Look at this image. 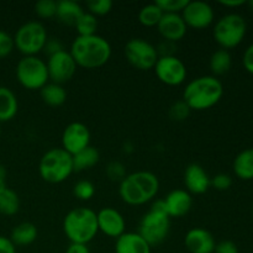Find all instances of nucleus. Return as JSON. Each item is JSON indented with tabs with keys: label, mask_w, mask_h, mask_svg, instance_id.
<instances>
[{
	"label": "nucleus",
	"mask_w": 253,
	"mask_h": 253,
	"mask_svg": "<svg viewBox=\"0 0 253 253\" xmlns=\"http://www.w3.org/2000/svg\"><path fill=\"white\" fill-rule=\"evenodd\" d=\"M124 54L128 63L140 71H150L155 68L158 61V52L155 44L145 39H131L124 47Z\"/></svg>",
	"instance_id": "obj_10"
},
{
	"label": "nucleus",
	"mask_w": 253,
	"mask_h": 253,
	"mask_svg": "<svg viewBox=\"0 0 253 253\" xmlns=\"http://www.w3.org/2000/svg\"><path fill=\"white\" fill-rule=\"evenodd\" d=\"M188 29L204 30L214 24L215 11L211 5L207 1H188L183 11L180 12Z\"/></svg>",
	"instance_id": "obj_13"
},
{
	"label": "nucleus",
	"mask_w": 253,
	"mask_h": 253,
	"mask_svg": "<svg viewBox=\"0 0 253 253\" xmlns=\"http://www.w3.org/2000/svg\"><path fill=\"white\" fill-rule=\"evenodd\" d=\"M170 230V217L166 211L163 199L155 200L142 216L137 234L151 247L160 246L167 240Z\"/></svg>",
	"instance_id": "obj_5"
},
{
	"label": "nucleus",
	"mask_w": 253,
	"mask_h": 253,
	"mask_svg": "<svg viewBox=\"0 0 253 253\" xmlns=\"http://www.w3.org/2000/svg\"><path fill=\"white\" fill-rule=\"evenodd\" d=\"M42 101L51 108L62 106L67 100V90L63 85L48 82L43 88L40 90Z\"/></svg>",
	"instance_id": "obj_24"
},
{
	"label": "nucleus",
	"mask_w": 253,
	"mask_h": 253,
	"mask_svg": "<svg viewBox=\"0 0 253 253\" xmlns=\"http://www.w3.org/2000/svg\"><path fill=\"white\" fill-rule=\"evenodd\" d=\"M74 29L78 32V36H93V35H96L98 17L89 14L88 11H84V14L79 17L77 24L74 25Z\"/></svg>",
	"instance_id": "obj_30"
},
{
	"label": "nucleus",
	"mask_w": 253,
	"mask_h": 253,
	"mask_svg": "<svg viewBox=\"0 0 253 253\" xmlns=\"http://www.w3.org/2000/svg\"><path fill=\"white\" fill-rule=\"evenodd\" d=\"M234 173L242 180L253 179V147L241 151L235 157Z\"/></svg>",
	"instance_id": "obj_25"
},
{
	"label": "nucleus",
	"mask_w": 253,
	"mask_h": 253,
	"mask_svg": "<svg viewBox=\"0 0 253 253\" xmlns=\"http://www.w3.org/2000/svg\"><path fill=\"white\" fill-rule=\"evenodd\" d=\"M6 178H7L6 168H5L4 165L0 163V192H1L2 189H5V188H7Z\"/></svg>",
	"instance_id": "obj_45"
},
{
	"label": "nucleus",
	"mask_w": 253,
	"mask_h": 253,
	"mask_svg": "<svg viewBox=\"0 0 253 253\" xmlns=\"http://www.w3.org/2000/svg\"><path fill=\"white\" fill-rule=\"evenodd\" d=\"M163 204L170 219L183 217L192 209L193 197L185 189H174L166 195Z\"/></svg>",
	"instance_id": "obj_19"
},
{
	"label": "nucleus",
	"mask_w": 253,
	"mask_h": 253,
	"mask_svg": "<svg viewBox=\"0 0 253 253\" xmlns=\"http://www.w3.org/2000/svg\"><path fill=\"white\" fill-rule=\"evenodd\" d=\"M157 30L165 41L175 43L184 39L188 27L180 14H163Z\"/></svg>",
	"instance_id": "obj_18"
},
{
	"label": "nucleus",
	"mask_w": 253,
	"mask_h": 253,
	"mask_svg": "<svg viewBox=\"0 0 253 253\" xmlns=\"http://www.w3.org/2000/svg\"><path fill=\"white\" fill-rule=\"evenodd\" d=\"M19 101L10 88L0 85V124L7 123L16 116Z\"/></svg>",
	"instance_id": "obj_23"
},
{
	"label": "nucleus",
	"mask_w": 253,
	"mask_h": 253,
	"mask_svg": "<svg viewBox=\"0 0 253 253\" xmlns=\"http://www.w3.org/2000/svg\"><path fill=\"white\" fill-rule=\"evenodd\" d=\"M63 44L59 41L58 39H48L47 40L46 44H44L43 52L44 53H48V57L52 56V54L57 53L59 51H63Z\"/></svg>",
	"instance_id": "obj_40"
},
{
	"label": "nucleus",
	"mask_w": 253,
	"mask_h": 253,
	"mask_svg": "<svg viewBox=\"0 0 253 253\" xmlns=\"http://www.w3.org/2000/svg\"><path fill=\"white\" fill-rule=\"evenodd\" d=\"M232 66V57L227 49H217L211 54L209 61L210 71H211L212 76H224L230 71Z\"/></svg>",
	"instance_id": "obj_27"
},
{
	"label": "nucleus",
	"mask_w": 253,
	"mask_h": 253,
	"mask_svg": "<svg viewBox=\"0 0 253 253\" xmlns=\"http://www.w3.org/2000/svg\"><path fill=\"white\" fill-rule=\"evenodd\" d=\"M0 136H1V124H0Z\"/></svg>",
	"instance_id": "obj_47"
},
{
	"label": "nucleus",
	"mask_w": 253,
	"mask_h": 253,
	"mask_svg": "<svg viewBox=\"0 0 253 253\" xmlns=\"http://www.w3.org/2000/svg\"><path fill=\"white\" fill-rule=\"evenodd\" d=\"M190 109L187 104L183 100L175 101L174 104H172V106L169 108V118L172 119L173 121H184L187 120L188 116L190 115Z\"/></svg>",
	"instance_id": "obj_36"
},
{
	"label": "nucleus",
	"mask_w": 253,
	"mask_h": 253,
	"mask_svg": "<svg viewBox=\"0 0 253 253\" xmlns=\"http://www.w3.org/2000/svg\"><path fill=\"white\" fill-rule=\"evenodd\" d=\"M20 210V198L11 188H5L0 192V214L12 216Z\"/></svg>",
	"instance_id": "obj_28"
},
{
	"label": "nucleus",
	"mask_w": 253,
	"mask_h": 253,
	"mask_svg": "<svg viewBox=\"0 0 253 253\" xmlns=\"http://www.w3.org/2000/svg\"><path fill=\"white\" fill-rule=\"evenodd\" d=\"M74 172L73 157L62 147L47 151L39 163V173L42 179L51 184H59Z\"/></svg>",
	"instance_id": "obj_6"
},
{
	"label": "nucleus",
	"mask_w": 253,
	"mask_h": 253,
	"mask_svg": "<svg viewBox=\"0 0 253 253\" xmlns=\"http://www.w3.org/2000/svg\"><path fill=\"white\" fill-rule=\"evenodd\" d=\"M162 16V10L157 6L156 2H152L141 7L138 12V21L145 27H157Z\"/></svg>",
	"instance_id": "obj_29"
},
{
	"label": "nucleus",
	"mask_w": 253,
	"mask_h": 253,
	"mask_svg": "<svg viewBox=\"0 0 253 253\" xmlns=\"http://www.w3.org/2000/svg\"><path fill=\"white\" fill-rule=\"evenodd\" d=\"M90 131L83 123H71L62 132V148L69 155L74 156L82 150L90 146Z\"/></svg>",
	"instance_id": "obj_14"
},
{
	"label": "nucleus",
	"mask_w": 253,
	"mask_h": 253,
	"mask_svg": "<svg viewBox=\"0 0 253 253\" xmlns=\"http://www.w3.org/2000/svg\"><path fill=\"white\" fill-rule=\"evenodd\" d=\"M37 236H39V231H37L36 225L25 221L16 225L11 230L9 239L11 240L15 247H25L34 244L37 240Z\"/></svg>",
	"instance_id": "obj_22"
},
{
	"label": "nucleus",
	"mask_w": 253,
	"mask_h": 253,
	"mask_svg": "<svg viewBox=\"0 0 253 253\" xmlns=\"http://www.w3.org/2000/svg\"><path fill=\"white\" fill-rule=\"evenodd\" d=\"M15 76L27 90H41L49 82L46 62L39 56H24L16 64Z\"/></svg>",
	"instance_id": "obj_9"
},
{
	"label": "nucleus",
	"mask_w": 253,
	"mask_h": 253,
	"mask_svg": "<svg viewBox=\"0 0 253 253\" xmlns=\"http://www.w3.org/2000/svg\"><path fill=\"white\" fill-rule=\"evenodd\" d=\"M252 215H253V204H252Z\"/></svg>",
	"instance_id": "obj_48"
},
{
	"label": "nucleus",
	"mask_w": 253,
	"mask_h": 253,
	"mask_svg": "<svg viewBox=\"0 0 253 253\" xmlns=\"http://www.w3.org/2000/svg\"><path fill=\"white\" fill-rule=\"evenodd\" d=\"M232 185V178L226 173H219L215 177L210 178V187L219 192H225L229 190Z\"/></svg>",
	"instance_id": "obj_37"
},
{
	"label": "nucleus",
	"mask_w": 253,
	"mask_h": 253,
	"mask_svg": "<svg viewBox=\"0 0 253 253\" xmlns=\"http://www.w3.org/2000/svg\"><path fill=\"white\" fill-rule=\"evenodd\" d=\"M35 14L42 20H49L56 17L57 1L54 0H40L34 6Z\"/></svg>",
	"instance_id": "obj_31"
},
{
	"label": "nucleus",
	"mask_w": 253,
	"mask_h": 253,
	"mask_svg": "<svg viewBox=\"0 0 253 253\" xmlns=\"http://www.w3.org/2000/svg\"><path fill=\"white\" fill-rule=\"evenodd\" d=\"M247 32L246 20L240 14H226L214 25L212 36L222 49H231L244 41Z\"/></svg>",
	"instance_id": "obj_7"
},
{
	"label": "nucleus",
	"mask_w": 253,
	"mask_h": 253,
	"mask_svg": "<svg viewBox=\"0 0 253 253\" xmlns=\"http://www.w3.org/2000/svg\"><path fill=\"white\" fill-rule=\"evenodd\" d=\"M247 1L245 0H221L220 5L225 7H230V9H234V7H240L242 5H246Z\"/></svg>",
	"instance_id": "obj_44"
},
{
	"label": "nucleus",
	"mask_w": 253,
	"mask_h": 253,
	"mask_svg": "<svg viewBox=\"0 0 253 253\" xmlns=\"http://www.w3.org/2000/svg\"><path fill=\"white\" fill-rule=\"evenodd\" d=\"M86 10L89 14L94 15L95 17L105 16L113 10V1L111 0H90L86 2Z\"/></svg>",
	"instance_id": "obj_33"
},
{
	"label": "nucleus",
	"mask_w": 253,
	"mask_h": 253,
	"mask_svg": "<svg viewBox=\"0 0 253 253\" xmlns=\"http://www.w3.org/2000/svg\"><path fill=\"white\" fill-rule=\"evenodd\" d=\"M160 192L158 177L148 170H137L119 183V195L125 204L140 207L153 202Z\"/></svg>",
	"instance_id": "obj_1"
},
{
	"label": "nucleus",
	"mask_w": 253,
	"mask_h": 253,
	"mask_svg": "<svg viewBox=\"0 0 253 253\" xmlns=\"http://www.w3.org/2000/svg\"><path fill=\"white\" fill-rule=\"evenodd\" d=\"M84 7L79 2L73 0H61L57 1L56 17L59 22L67 26H73L77 24L79 17L84 14Z\"/></svg>",
	"instance_id": "obj_21"
},
{
	"label": "nucleus",
	"mask_w": 253,
	"mask_h": 253,
	"mask_svg": "<svg viewBox=\"0 0 253 253\" xmlns=\"http://www.w3.org/2000/svg\"><path fill=\"white\" fill-rule=\"evenodd\" d=\"M189 0H157V6L163 14H180Z\"/></svg>",
	"instance_id": "obj_34"
},
{
	"label": "nucleus",
	"mask_w": 253,
	"mask_h": 253,
	"mask_svg": "<svg viewBox=\"0 0 253 253\" xmlns=\"http://www.w3.org/2000/svg\"><path fill=\"white\" fill-rule=\"evenodd\" d=\"M151 250L137 232H125L115 242V253H151Z\"/></svg>",
	"instance_id": "obj_20"
},
{
	"label": "nucleus",
	"mask_w": 253,
	"mask_h": 253,
	"mask_svg": "<svg viewBox=\"0 0 253 253\" xmlns=\"http://www.w3.org/2000/svg\"><path fill=\"white\" fill-rule=\"evenodd\" d=\"M64 253H90L88 245L82 244H69Z\"/></svg>",
	"instance_id": "obj_43"
},
{
	"label": "nucleus",
	"mask_w": 253,
	"mask_h": 253,
	"mask_svg": "<svg viewBox=\"0 0 253 253\" xmlns=\"http://www.w3.org/2000/svg\"><path fill=\"white\" fill-rule=\"evenodd\" d=\"M155 73L163 84L169 86L180 85L185 82L188 76L187 66L177 56L158 57L155 64Z\"/></svg>",
	"instance_id": "obj_11"
},
{
	"label": "nucleus",
	"mask_w": 253,
	"mask_h": 253,
	"mask_svg": "<svg viewBox=\"0 0 253 253\" xmlns=\"http://www.w3.org/2000/svg\"><path fill=\"white\" fill-rule=\"evenodd\" d=\"M105 174L111 182L120 183L127 175V173H126V168L123 163L119 162V161H113L106 166Z\"/></svg>",
	"instance_id": "obj_35"
},
{
	"label": "nucleus",
	"mask_w": 253,
	"mask_h": 253,
	"mask_svg": "<svg viewBox=\"0 0 253 253\" xmlns=\"http://www.w3.org/2000/svg\"><path fill=\"white\" fill-rule=\"evenodd\" d=\"M14 46L24 56H37L43 51L48 40V34L44 25L40 21H27L16 30Z\"/></svg>",
	"instance_id": "obj_8"
},
{
	"label": "nucleus",
	"mask_w": 253,
	"mask_h": 253,
	"mask_svg": "<svg viewBox=\"0 0 253 253\" xmlns=\"http://www.w3.org/2000/svg\"><path fill=\"white\" fill-rule=\"evenodd\" d=\"M96 220H98L99 231L111 239H119L126 232L125 217L114 208H103L99 210L96 212Z\"/></svg>",
	"instance_id": "obj_15"
},
{
	"label": "nucleus",
	"mask_w": 253,
	"mask_h": 253,
	"mask_svg": "<svg viewBox=\"0 0 253 253\" xmlns=\"http://www.w3.org/2000/svg\"><path fill=\"white\" fill-rule=\"evenodd\" d=\"M185 190L189 194L202 195L210 188V177L205 168L198 163H190L184 170L183 175Z\"/></svg>",
	"instance_id": "obj_16"
},
{
	"label": "nucleus",
	"mask_w": 253,
	"mask_h": 253,
	"mask_svg": "<svg viewBox=\"0 0 253 253\" xmlns=\"http://www.w3.org/2000/svg\"><path fill=\"white\" fill-rule=\"evenodd\" d=\"M72 157H73L74 172H84L98 165L100 161V153L94 146L90 145Z\"/></svg>",
	"instance_id": "obj_26"
},
{
	"label": "nucleus",
	"mask_w": 253,
	"mask_h": 253,
	"mask_svg": "<svg viewBox=\"0 0 253 253\" xmlns=\"http://www.w3.org/2000/svg\"><path fill=\"white\" fill-rule=\"evenodd\" d=\"M63 232L71 244L88 245L98 235L96 212L89 208H74L63 219Z\"/></svg>",
	"instance_id": "obj_4"
},
{
	"label": "nucleus",
	"mask_w": 253,
	"mask_h": 253,
	"mask_svg": "<svg viewBox=\"0 0 253 253\" xmlns=\"http://www.w3.org/2000/svg\"><path fill=\"white\" fill-rule=\"evenodd\" d=\"M0 253H16V247L9 237L0 236Z\"/></svg>",
	"instance_id": "obj_42"
},
{
	"label": "nucleus",
	"mask_w": 253,
	"mask_h": 253,
	"mask_svg": "<svg viewBox=\"0 0 253 253\" xmlns=\"http://www.w3.org/2000/svg\"><path fill=\"white\" fill-rule=\"evenodd\" d=\"M14 39L4 30H0V59L5 58L14 51Z\"/></svg>",
	"instance_id": "obj_38"
},
{
	"label": "nucleus",
	"mask_w": 253,
	"mask_h": 253,
	"mask_svg": "<svg viewBox=\"0 0 253 253\" xmlns=\"http://www.w3.org/2000/svg\"><path fill=\"white\" fill-rule=\"evenodd\" d=\"M242 63H244L245 69L249 73L253 74V43L250 44L245 51L244 57H242Z\"/></svg>",
	"instance_id": "obj_41"
},
{
	"label": "nucleus",
	"mask_w": 253,
	"mask_h": 253,
	"mask_svg": "<svg viewBox=\"0 0 253 253\" xmlns=\"http://www.w3.org/2000/svg\"><path fill=\"white\" fill-rule=\"evenodd\" d=\"M73 195L82 202H88L95 195V187L89 180H79L74 184Z\"/></svg>",
	"instance_id": "obj_32"
},
{
	"label": "nucleus",
	"mask_w": 253,
	"mask_h": 253,
	"mask_svg": "<svg viewBox=\"0 0 253 253\" xmlns=\"http://www.w3.org/2000/svg\"><path fill=\"white\" fill-rule=\"evenodd\" d=\"M224 85L214 76H202L193 79L185 85L182 100L190 110L204 111L211 109L221 100Z\"/></svg>",
	"instance_id": "obj_3"
},
{
	"label": "nucleus",
	"mask_w": 253,
	"mask_h": 253,
	"mask_svg": "<svg viewBox=\"0 0 253 253\" xmlns=\"http://www.w3.org/2000/svg\"><path fill=\"white\" fill-rule=\"evenodd\" d=\"M214 253H239V247L235 242L230 241V240H224V241L217 242Z\"/></svg>",
	"instance_id": "obj_39"
},
{
	"label": "nucleus",
	"mask_w": 253,
	"mask_h": 253,
	"mask_svg": "<svg viewBox=\"0 0 253 253\" xmlns=\"http://www.w3.org/2000/svg\"><path fill=\"white\" fill-rule=\"evenodd\" d=\"M47 71H48L49 82L63 85L64 83L71 81L76 74L77 63L69 51L63 49L48 57L46 62Z\"/></svg>",
	"instance_id": "obj_12"
},
{
	"label": "nucleus",
	"mask_w": 253,
	"mask_h": 253,
	"mask_svg": "<svg viewBox=\"0 0 253 253\" xmlns=\"http://www.w3.org/2000/svg\"><path fill=\"white\" fill-rule=\"evenodd\" d=\"M184 246L190 253H214L216 241L207 229L194 227L185 234Z\"/></svg>",
	"instance_id": "obj_17"
},
{
	"label": "nucleus",
	"mask_w": 253,
	"mask_h": 253,
	"mask_svg": "<svg viewBox=\"0 0 253 253\" xmlns=\"http://www.w3.org/2000/svg\"><path fill=\"white\" fill-rule=\"evenodd\" d=\"M111 52L108 40L98 34L93 36H77L69 49L77 66L85 69H96L105 66L110 59Z\"/></svg>",
	"instance_id": "obj_2"
},
{
	"label": "nucleus",
	"mask_w": 253,
	"mask_h": 253,
	"mask_svg": "<svg viewBox=\"0 0 253 253\" xmlns=\"http://www.w3.org/2000/svg\"><path fill=\"white\" fill-rule=\"evenodd\" d=\"M246 5H249L250 9H251L252 11H253V0H250V1H247V2H246Z\"/></svg>",
	"instance_id": "obj_46"
}]
</instances>
